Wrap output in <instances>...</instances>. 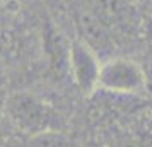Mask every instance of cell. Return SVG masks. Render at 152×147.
<instances>
[{"label":"cell","mask_w":152,"mask_h":147,"mask_svg":"<svg viewBox=\"0 0 152 147\" xmlns=\"http://www.w3.org/2000/svg\"><path fill=\"white\" fill-rule=\"evenodd\" d=\"M97 86L116 94H135L147 89L142 63L130 56H110L101 62Z\"/></svg>","instance_id":"6da1fadb"},{"label":"cell","mask_w":152,"mask_h":147,"mask_svg":"<svg viewBox=\"0 0 152 147\" xmlns=\"http://www.w3.org/2000/svg\"><path fill=\"white\" fill-rule=\"evenodd\" d=\"M7 111L15 125L22 130L43 132L53 127L56 115L46 103L39 101L33 94H14L7 101Z\"/></svg>","instance_id":"7a4b0ae2"},{"label":"cell","mask_w":152,"mask_h":147,"mask_svg":"<svg viewBox=\"0 0 152 147\" xmlns=\"http://www.w3.org/2000/svg\"><path fill=\"white\" fill-rule=\"evenodd\" d=\"M101 60L84 39H75L69 45V72L75 86L82 92H91L97 87Z\"/></svg>","instance_id":"3957f363"},{"label":"cell","mask_w":152,"mask_h":147,"mask_svg":"<svg viewBox=\"0 0 152 147\" xmlns=\"http://www.w3.org/2000/svg\"><path fill=\"white\" fill-rule=\"evenodd\" d=\"M142 67H144L145 80H147V89H152V45L147 48V53H145Z\"/></svg>","instance_id":"277c9868"}]
</instances>
